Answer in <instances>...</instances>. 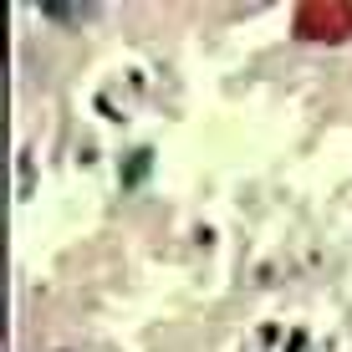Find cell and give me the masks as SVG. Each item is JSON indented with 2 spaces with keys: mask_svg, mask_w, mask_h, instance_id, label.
<instances>
[{
  "mask_svg": "<svg viewBox=\"0 0 352 352\" xmlns=\"http://www.w3.org/2000/svg\"><path fill=\"white\" fill-rule=\"evenodd\" d=\"M322 26H332V36H347L352 10H301V31H322ZM322 36H327V31H322Z\"/></svg>",
  "mask_w": 352,
  "mask_h": 352,
  "instance_id": "obj_1",
  "label": "cell"
}]
</instances>
